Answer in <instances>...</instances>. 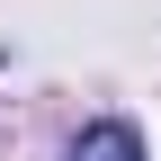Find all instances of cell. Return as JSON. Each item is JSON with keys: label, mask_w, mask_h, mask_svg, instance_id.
<instances>
[{"label": "cell", "mask_w": 161, "mask_h": 161, "mask_svg": "<svg viewBox=\"0 0 161 161\" xmlns=\"http://www.w3.org/2000/svg\"><path fill=\"white\" fill-rule=\"evenodd\" d=\"M63 161H143V134H134V125H90Z\"/></svg>", "instance_id": "cell-1"}]
</instances>
